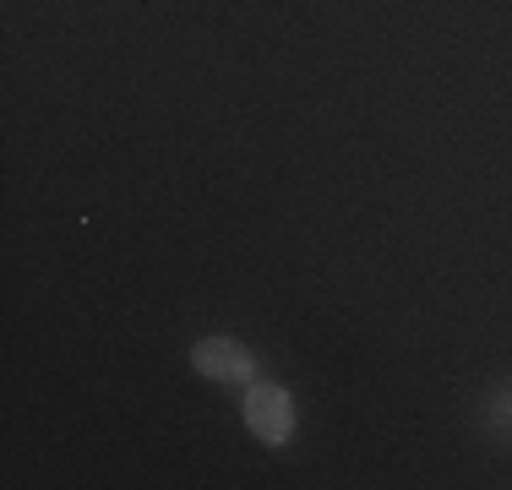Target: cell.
Listing matches in <instances>:
<instances>
[{
  "instance_id": "cell-1",
  "label": "cell",
  "mask_w": 512,
  "mask_h": 490,
  "mask_svg": "<svg viewBox=\"0 0 512 490\" xmlns=\"http://www.w3.org/2000/svg\"><path fill=\"white\" fill-rule=\"evenodd\" d=\"M246 425H251L256 441L284 447V441L295 436V403H289V392L273 387V382H251V392H246Z\"/></svg>"
},
{
  "instance_id": "cell-2",
  "label": "cell",
  "mask_w": 512,
  "mask_h": 490,
  "mask_svg": "<svg viewBox=\"0 0 512 490\" xmlns=\"http://www.w3.org/2000/svg\"><path fill=\"white\" fill-rule=\"evenodd\" d=\"M191 365H197L207 382H240V387L256 382L251 349H246V343H235V338H202L197 349H191Z\"/></svg>"
}]
</instances>
